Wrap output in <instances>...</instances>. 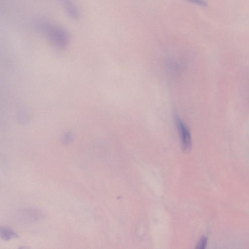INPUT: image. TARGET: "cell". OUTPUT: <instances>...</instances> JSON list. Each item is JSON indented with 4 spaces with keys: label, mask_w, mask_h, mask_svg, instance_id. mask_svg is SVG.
<instances>
[{
    "label": "cell",
    "mask_w": 249,
    "mask_h": 249,
    "mask_svg": "<svg viewBox=\"0 0 249 249\" xmlns=\"http://www.w3.org/2000/svg\"><path fill=\"white\" fill-rule=\"evenodd\" d=\"M207 243V238L206 236H202L198 242L196 249H204L205 248Z\"/></svg>",
    "instance_id": "obj_4"
},
{
    "label": "cell",
    "mask_w": 249,
    "mask_h": 249,
    "mask_svg": "<svg viewBox=\"0 0 249 249\" xmlns=\"http://www.w3.org/2000/svg\"><path fill=\"white\" fill-rule=\"evenodd\" d=\"M175 120L180 136L182 149L184 152H188L192 148V138L190 130L177 114L175 116Z\"/></svg>",
    "instance_id": "obj_2"
},
{
    "label": "cell",
    "mask_w": 249,
    "mask_h": 249,
    "mask_svg": "<svg viewBox=\"0 0 249 249\" xmlns=\"http://www.w3.org/2000/svg\"><path fill=\"white\" fill-rule=\"evenodd\" d=\"M36 29L44 36L54 46L65 48L70 40V34L64 28L44 20H37L35 23Z\"/></svg>",
    "instance_id": "obj_1"
},
{
    "label": "cell",
    "mask_w": 249,
    "mask_h": 249,
    "mask_svg": "<svg viewBox=\"0 0 249 249\" xmlns=\"http://www.w3.org/2000/svg\"><path fill=\"white\" fill-rule=\"evenodd\" d=\"M68 16L72 19L79 18V11L72 0H59Z\"/></svg>",
    "instance_id": "obj_3"
},
{
    "label": "cell",
    "mask_w": 249,
    "mask_h": 249,
    "mask_svg": "<svg viewBox=\"0 0 249 249\" xmlns=\"http://www.w3.org/2000/svg\"><path fill=\"white\" fill-rule=\"evenodd\" d=\"M188 1L196 4L206 7L207 5V2L204 0H187Z\"/></svg>",
    "instance_id": "obj_5"
}]
</instances>
